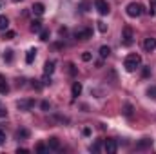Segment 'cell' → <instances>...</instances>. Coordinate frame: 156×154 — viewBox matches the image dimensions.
<instances>
[{
    "instance_id": "6da1fadb",
    "label": "cell",
    "mask_w": 156,
    "mask_h": 154,
    "mask_svg": "<svg viewBox=\"0 0 156 154\" xmlns=\"http://www.w3.org/2000/svg\"><path fill=\"white\" fill-rule=\"evenodd\" d=\"M140 64H142V56L136 54V53H133V54H129V56L125 58L123 67H125L127 73H133V71H136V69L140 67Z\"/></svg>"
},
{
    "instance_id": "7a4b0ae2",
    "label": "cell",
    "mask_w": 156,
    "mask_h": 154,
    "mask_svg": "<svg viewBox=\"0 0 156 154\" xmlns=\"http://www.w3.org/2000/svg\"><path fill=\"white\" fill-rule=\"evenodd\" d=\"M125 11H127V15H129L131 18H136V16H140V15L144 13V5L138 4V2H131V4H127Z\"/></svg>"
},
{
    "instance_id": "3957f363",
    "label": "cell",
    "mask_w": 156,
    "mask_h": 154,
    "mask_svg": "<svg viewBox=\"0 0 156 154\" xmlns=\"http://www.w3.org/2000/svg\"><path fill=\"white\" fill-rule=\"evenodd\" d=\"M94 7L98 9V13L102 15V16H105V15H109V4L105 2V0H94Z\"/></svg>"
},
{
    "instance_id": "277c9868",
    "label": "cell",
    "mask_w": 156,
    "mask_h": 154,
    "mask_svg": "<svg viewBox=\"0 0 156 154\" xmlns=\"http://www.w3.org/2000/svg\"><path fill=\"white\" fill-rule=\"evenodd\" d=\"M16 107H18L20 111H31V109L35 107V100H33V98H26V100H20V102L16 103Z\"/></svg>"
},
{
    "instance_id": "5b68a950",
    "label": "cell",
    "mask_w": 156,
    "mask_h": 154,
    "mask_svg": "<svg viewBox=\"0 0 156 154\" xmlns=\"http://www.w3.org/2000/svg\"><path fill=\"white\" fill-rule=\"evenodd\" d=\"M122 38H123V45H133V42H134V35H133V29L131 27H123V35H122Z\"/></svg>"
},
{
    "instance_id": "8992f818",
    "label": "cell",
    "mask_w": 156,
    "mask_h": 154,
    "mask_svg": "<svg viewBox=\"0 0 156 154\" xmlns=\"http://www.w3.org/2000/svg\"><path fill=\"white\" fill-rule=\"evenodd\" d=\"M104 149H105V152H107V154H115L118 151V143L115 142V140H105Z\"/></svg>"
},
{
    "instance_id": "52a82bcc",
    "label": "cell",
    "mask_w": 156,
    "mask_h": 154,
    "mask_svg": "<svg viewBox=\"0 0 156 154\" xmlns=\"http://www.w3.org/2000/svg\"><path fill=\"white\" fill-rule=\"evenodd\" d=\"M91 37H93V31L91 29H80V31L75 33V38L76 40H89Z\"/></svg>"
},
{
    "instance_id": "ba28073f",
    "label": "cell",
    "mask_w": 156,
    "mask_h": 154,
    "mask_svg": "<svg viewBox=\"0 0 156 154\" xmlns=\"http://www.w3.org/2000/svg\"><path fill=\"white\" fill-rule=\"evenodd\" d=\"M144 49L147 51V53H151V51H154L156 49V38H145V42H144Z\"/></svg>"
},
{
    "instance_id": "9c48e42d",
    "label": "cell",
    "mask_w": 156,
    "mask_h": 154,
    "mask_svg": "<svg viewBox=\"0 0 156 154\" xmlns=\"http://www.w3.org/2000/svg\"><path fill=\"white\" fill-rule=\"evenodd\" d=\"M31 9H33V13H35L37 16H42V15L45 13V5H44L42 2H37V4H33V7H31Z\"/></svg>"
},
{
    "instance_id": "30bf717a",
    "label": "cell",
    "mask_w": 156,
    "mask_h": 154,
    "mask_svg": "<svg viewBox=\"0 0 156 154\" xmlns=\"http://www.w3.org/2000/svg\"><path fill=\"white\" fill-rule=\"evenodd\" d=\"M53 71H55V62L53 60H47L45 64H44V75H53Z\"/></svg>"
},
{
    "instance_id": "8fae6325",
    "label": "cell",
    "mask_w": 156,
    "mask_h": 154,
    "mask_svg": "<svg viewBox=\"0 0 156 154\" xmlns=\"http://www.w3.org/2000/svg\"><path fill=\"white\" fill-rule=\"evenodd\" d=\"M71 94H73V98H78V96L82 94V83H80V82H75V83H73V87H71Z\"/></svg>"
},
{
    "instance_id": "7c38bea8",
    "label": "cell",
    "mask_w": 156,
    "mask_h": 154,
    "mask_svg": "<svg viewBox=\"0 0 156 154\" xmlns=\"http://www.w3.org/2000/svg\"><path fill=\"white\" fill-rule=\"evenodd\" d=\"M9 93V85H7V80L5 76L0 75V94H7Z\"/></svg>"
},
{
    "instance_id": "4fadbf2b",
    "label": "cell",
    "mask_w": 156,
    "mask_h": 154,
    "mask_svg": "<svg viewBox=\"0 0 156 154\" xmlns=\"http://www.w3.org/2000/svg\"><path fill=\"white\" fill-rule=\"evenodd\" d=\"M47 147L53 149V151H60V142H58V138H49Z\"/></svg>"
},
{
    "instance_id": "5bb4252c",
    "label": "cell",
    "mask_w": 156,
    "mask_h": 154,
    "mask_svg": "<svg viewBox=\"0 0 156 154\" xmlns=\"http://www.w3.org/2000/svg\"><path fill=\"white\" fill-rule=\"evenodd\" d=\"M35 58H37V49H29L27 54H26V62H27V64H33Z\"/></svg>"
},
{
    "instance_id": "9a60e30c",
    "label": "cell",
    "mask_w": 156,
    "mask_h": 154,
    "mask_svg": "<svg viewBox=\"0 0 156 154\" xmlns=\"http://www.w3.org/2000/svg\"><path fill=\"white\" fill-rule=\"evenodd\" d=\"M29 29H31L33 33H40V31H42V22H40V20H33L31 26H29Z\"/></svg>"
},
{
    "instance_id": "2e32d148",
    "label": "cell",
    "mask_w": 156,
    "mask_h": 154,
    "mask_svg": "<svg viewBox=\"0 0 156 154\" xmlns=\"http://www.w3.org/2000/svg\"><path fill=\"white\" fill-rule=\"evenodd\" d=\"M15 136H16V138H18V140H26V138H27V136H29V131H27V129H18V131H16V134H15Z\"/></svg>"
},
{
    "instance_id": "e0dca14e",
    "label": "cell",
    "mask_w": 156,
    "mask_h": 154,
    "mask_svg": "<svg viewBox=\"0 0 156 154\" xmlns=\"http://www.w3.org/2000/svg\"><path fill=\"white\" fill-rule=\"evenodd\" d=\"M9 27V20H7V16H0V31H5Z\"/></svg>"
},
{
    "instance_id": "ac0fdd59",
    "label": "cell",
    "mask_w": 156,
    "mask_h": 154,
    "mask_svg": "<svg viewBox=\"0 0 156 154\" xmlns=\"http://www.w3.org/2000/svg\"><path fill=\"white\" fill-rule=\"evenodd\" d=\"M109 54H111V49H109L107 45H102V47H100V56H102V58H107Z\"/></svg>"
},
{
    "instance_id": "d6986e66",
    "label": "cell",
    "mask_w": 156,
    "mask_h": 154,
    "mask_svg": "<svg viewBox=\"0 0 156 154\" xmlns=\"http://www.w3.org/2000/svg\"><path fill=\"white\" fill-rule=\"evenodd\" d=\"M4 60H5V62H11V60H13V51H11V49L4 51Z\"/></svg>"
},
{
    "instance_id": "ffe728a7",
    "label": "cell",
    "mask_w": 156,
    "mask_h": 154,
    "mask_svg": "<svg viewBox=\"0 0 156 154\" xmlns=\"http://www.w3.org/2000/svg\"><path fill=\"white\" fill-rule=\"evenodd\" d=\"M151 143H153V142H151L149 138H145L144 142H140V143H138V149H145V147H149Z\"/></svg>"
},
{
    "instance_id": "44dd1931",
    "label": "cell",
    "mask_w": 156,
    "mask_h": 154,
    "mask_svg": "<svg viewBox=\"0 0 156 154\" xmlns=\"http://www.w3.org/2000/svg\"><path fill=\"white\" fill-rule=\"evenodd\" d=\"M147 96H149L151 100H156V87H149V89H147Z\"/></svg>"
},
{
    "instance_id": "7402d4cb",
    "label": "cell",
    "mask_w": 156,
    "mask_h": 154,
    "mask_svg": "<svg viewBox=\"0 0 156 154\" xmlns=\"http://www.w3.org/2000/svg\"><path fill=\"white\" fill-rule=\"evenodd\" d=\"M15 37H16L15 31H5V33H4V40H13Z\"/></svg>"
},
{
    "instance_id": "603a6c76",
    "label": "cell",
    "mask_w": 156,
    "mask_h": 154,
    "mask_svg": "<svg viewBox=\"0 0 156 154\" xmlns=\"http://www.w3.org/2000/svg\"><path fill=\"white\" fill-rule=\"evenodd\" d=\"M40 40H44V42L49 40V31H47V29H42V31H40Z\"/></svg>"
},
{
    "instance_id": "cb8c5ba5",
    "label": "cell",
    "mask_w": 156,
    "mask_h": 154,
    "mask_svg": "<svg viewBox=\"0 0 156 154\" xmlns=\"http://www.w3.org/2000/svg\"><path fill=\"white\" fill-rule=\"evenodd\" d=\"M100 147H102V143H100V142H96L94 145H91V152H98V151H100Z\"/></svg>"
},
{
    "instance_id": "d4e9b609",
    "label": "cell",
    "mask_w": 156,
    "mask_h": 154,
    "mask_svg": "<svg viewBox=\"0 0 156 154\" xmlns=\"http://www.w3.org/2000/svg\"><path fill=\"white\" fill-rule=\"evenodd\" d=\"M91 58H93V54H91V53H87V51H85V53L82 54V60H83V62H89Z\"/></svg>"
},
{
    "instance_id": "484cf974",
    "label": "cell",
    "mask_w": 156,
    "mask_h": 154,
    "mask_svg": "<svg viewBox=\"0 0 156 154\" xmlns=\"http://www.w3.org/2000/svg\"><path fill=\"white\" fill-rule=\"evenodd\" d=\"M37 152H47V147H45V145H42V143H38V145H37Z\"/></svg>"
},
{
    "instance_id": "4316f807",
    "label": "cell",
    "mask_w": 156,
    "mask_h": 154,
    "mask_svg": "<svg viewBox=\"0 0 156 154\" xmlns=\"http://www.w3.org/2000/svg\"><path fill=\"white\" fill-rule=\"evenodd\" d=\"M31 85H33V87H35L37 91H40V89L44 87V83H38V80H33V83H31Z\"/></svg>"
},
{
    "instance_id": "83f0119b",
    "label": "cell",
    "mask_w": 156,
    "mask_h": 154,
    "mask_svg": "<svg viewBox=\"0 0 156 154\" xmlns=\"http://www.w3.org/2000/svg\"><path fill=\"white\" fill-rule=\"evenodd\" d=\"M98 29H100V33H105L107 31V26L104 22H98Z\"/></svg>"
},
{
    "instance_id": "f1b7e54d",
    "label": "cell",
    "mask_w": 156,
    "mask_h": 154,
    "mask_svg": "<svg viewBox=\"0 0 156 154\" xmlns=\"http://www.w3.org/2000/svg\"><path fill=\"white\" fill-rule=\"evenodd\" d=\"M123 113H125V116H131V114H133V107H131V105L127 103V105H125V111H123Z\"/></svg>"
},
{
    "instance_id": "f546056e",
    "label": "cell",
    "mask_w": 156,
    "mask_h": 154,
    "mask_svg": "<svg viewBox=\"0 0 156 154\" xmlns=\"http://www.w3.org/2000/svg\"><path fill=\"white\" fill-rule=\"evenodd\" d=\"M149 75H151V69H149V67H144V71H142V76L147 78Z\"/></svg>"
},
{
    "instance_id": "4dcf8cb0",
    "label": "cell",
    "mask_w": 156,
    "mask_h": 154,
    "mask_svg": "<svg viewBox=\"0 0 156 154\" xmlns=\"http://www.w3.org/2000/svg\"><path fill=\"white\" fill-rule=\"evenodd\" d=\"M5 143V134H4V131L0 129V145H4Z\"/></svg>"
},
{
    "instance_id": "1f68e13d",
    "label": "cell",
    "mask_w": 156,
    "mask_h": 154,
    "mask_svg": "<svg viewBox=\"0 0 156 154\" xmlns=\"http://www.w3.org/2000/svg\"><path fill=\"white\" fill-rule=\"evenodd\" d=\"M42 83H44V85H49V83H51V78H49V75H45V76H44Z\"/></svg>"
},
{
    "instance_id": "d6a6232c",
    "label": "cell",
    "mask_w": 156,
    "mask_h": 154,
    "mask_svg": "<svg viewBox=\"0 0 156 154\" xmlns=\"http://www.w3.org/2000/svg\"><path fill=\"white\" fill-rule=\"evenodd\" d=\"M42 109H44V111H49V109H51L49 102H42Z\"/></svg>"
},
{
    "instance_id": "836d02e7",
    "label": "cell",
    "mask_w": 156,
    "mask_h": 154,
    "mask_svg": "<svg viewBox=\"0 0 156 154\" xmlns=\"http://www.w3.org/2000/svg\"><path fill=\"white\" fill-rule=\"evenodd\" d=\"M5 114H7V111H5V109H4V107L0 105V118H4Z\"/></svg>"
},
{
    "instance_id": "e575fe53",
    "label": "cell",
    "mask_w": 156,
    "mask_h": 154,
    "mask_svg": "<svg viewBox=\"0 0 156 154\" xmlns=\"http://www.w3.org/2000/svg\"><path fill=\"white\" fill-rule=\"evenodd\" d=\"M87 7H89V2H83L82 4V11H87Z\"/></svg>"
},
{
    "instance_id": "d590c367",
    "label": "cell",
    "mask_w": 156,
    "mask_h": 154,
    "mask_svg": "<svg viewBox=\"0 0 156 154\" xmlns=\"http://www.w3.org/2000/svg\"><path fill=\"white\" fill-rule=\"evenodd\" d=\"M69 67H71V69H69V71H71V75H76V69H75V65H73V64H71V65H69Z\"/></svg>"
},
{
    "instance_id": "8d00e7d4",
    "label": "cell",
    "mask_w": 156,
    "mask_h": 154,
    "mask_svg": "<svg viewBox=\"0 0 156 154\" xmlns=\"http://www.w3.org/2000/svg\"><path fill=\"white\" fill-rule=\"evenodd\" d=\"M26 152H27L26 149H16V154H26Z\"/></svg>"
},
{
    "instance_id": "74e56055",
    "label": "cell",
    "mask_w": 156,
    "mask_h": 154,
    "mask_svg": "<svg viewBox=\"0 0 156 154\" xmlns=\"http://www.w3.org/2000/svg\"><path fill=\"white\" fill-rule=\"evenodd\" d=\"M13 2H20V0H13Z\"/></svg>"
}]
</instances>
